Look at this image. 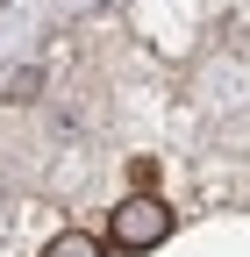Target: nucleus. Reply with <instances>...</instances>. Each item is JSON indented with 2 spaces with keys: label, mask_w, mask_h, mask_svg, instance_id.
Returning <instances> with one entry per match:
<instances>
[{
  "label": "nucleus",
  "mask_w": 250,
  "mask_h": 257,
  "mask_svg": "<svg viewBox=\"0 0 250 257\" xmlns=\"http://www.w3.org/2000/svg\"><path fill=\"white\" fill-rule=\"evenodd\" d=\"M172 236V207L158 200V193H129V200H114V214H107V250H158Z\"/></svg>",
  "instance_id": "1"
},
{
  "label": "nucleus",
  "mask_w": 250,
  "mask_h": 257,
  "mask_svg": "<svg viewBox=\"0 0 250 257\" xmlns=\"http://www.w3.org/2000/svg\"><path fill=\"white\" fill-rule=\"evenodd\" d=\"M43 257H107V243H100V236H86V229H65V236H50V243H43Z\"/></svg>",
  "instance_id": "2"
}]
</instances>
